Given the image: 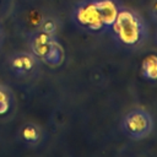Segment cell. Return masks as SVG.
I'll return each instance as SVG.
<instances>
[{
    "mask_svg": "<svg viewBox=\"0 0 157 157\" xmlns=\"http://www.w3.org/2000/svg\"><path fill=\"white\" fill-rule=\"evenodd\" d=\"M119 38L126 44H134L140 37V26L135 16L129 11H121L117 15L113 23Z\"/></svg>",
    "mask_w": 157,
    "mask_h": 157,
    "instance_id": "1",
    "label": "cell"
},
{
    "mask_svg": "<svg viewBox=\"0 0 157 157\" xmlns=\"http://www.w3.org/2000/svg\"><path fill=\"white\" fill-rule=\"evenodd\" d=\"M9 69L16 76H28L37 69V56L26 52H17L9 56L7 59Z\"/></svg>",
    "mask_w": 157,
    "mask_h": 157,
    "instance_id": "2",
    "label": "cell"
},
{
    "mask_svg": "<svg viewBox=\"0 0 157 157\" xmlns=\"http://www.w3.org/2000/svg\"><path fill=\"white\" fill-rule=\"evenodd\" d=\"M92 5H93L96 12L98 13L103 25L109 26V25L114 23L115 18H117V15H118V10L110 0H102V1L94 2Z\"/></svg>",
    "mask_w": 157,
    "mask_h": 157,
    "instance_id": "3",
    "label": "cell"
},
{
    "mask_svg": "<svg viewBox=\"0 0 157 157\" xmlns=\"http://www.w3.org/2000/svg\"><path fill=\"white\" fill-rule=\"evenodd\" d=\"M40 59L49 66H53V67L59 66L64 60V50L58 42L53 40L49 44V47L45 49Z\"/></svg>",
    "mask_w": 157,
    "mask_h": 157,
    "instance_id": "4",
    "label": "cell"
},
{
    "mask_svg": "<svg viewBox=\"0 0 157 157\" xmlns=\"http://www.w3.org/2000/svg\"><path fill=\"white\" fill-rule=\"evenodd\" d=\"M77 20L82 23L88 26L92 29H98L102 27V21L98 16V13L96 12L93 5H88L86 7H82L78 10L77 12Z\"/></svg>",
    "mask_w": 157,
    "mask_h": 157,
    "instance_id": "5",
    "label": "cell"
},
{
    "mask_svg": "<svg viewBox=\"0 0 157 157\" xmlns=\"http://www.w3.org/2000/svg\"><path fill=\"white\" fill-rule=\"evenodd\" d=\"M18 136L23 142L28 145H36L40 139V129L36 124L27 123L20 128Z\"/></svg>",
    "mask_w": 157,
    "mask_h": 157,
    "instance_id": "6",
    "label": "cell"
},
{
    "mask_svg": "<svg viewBox=\"0 0 157 157\" xmlns=\"http://www.w3.org/2000/svg\"><path fill=\"white\" fill-rule=\"evenodd\" d=\"M126 126L130 132L135 135H140L147 130L148 120L147 118L141 113H134L131 114L126 120Z\"/></svg>",
    "mask_w": 157,
    "mask_h": 157,
    "instance_id": "7",
    "label": "cell"
},
{
    "mask_svg": "<svg viewBox=\"0 0 157 157\" xmlns=\"http://www.w3.org/2000/svg\"><path fill=\"white\" fill-rule=\"evenodd\" d=\"M142 72L146 77L151 80L157 78V56L156 55H150L145 58V60L142 61Z\"/></svg>",
    "mask_w": 157,
    "mask_h": 157,
    "instance_id": "8",
    "label": "cell"
},
{
    "mask_svg": "<svg viewBox=\"0 0 157 157\" xmlns=\"http://www.w3.org/2000/svg\"><path fill=\"white\" fill-rule=\"evenodd\" d=\"M12 105V94L10 90L0 83V115L6 114Z\"/></svg>",
    "mask_w": 157,
    "mask_h": 157,
    "instance_id": "9",
    "label": "cell"
},
{
    "mask_svg": "<svg viewBox=\"0 0 157 157\" xmlns=\"http://www.w3.org/2000/svg\"><path fill=\"white\" fill-rule=\"evenodd\" d=\"M40 31L49 36H53L56 32V25L53 20H45L40 26Z\"/></svg>",
    "mask_w": 157,
    "mask_h": 157,
    "instance_id": "10",
    "label": "cell"
},
{
    "mask_svg": "<svg viewBox=\"0 0 157 157\" xmlns=\"http://www.w3.org/2000/svg\"><path fill=\"white\" fill-rule=\"evenodd\" d=\"M2 37H4V33H2V28L0 26V45H1V42H2Z\"/></svg>",
    "mask_w": 157,
    "mask_h": 157,
    "instance_id": "11",
    "label": "cell"
}]
</instances>
